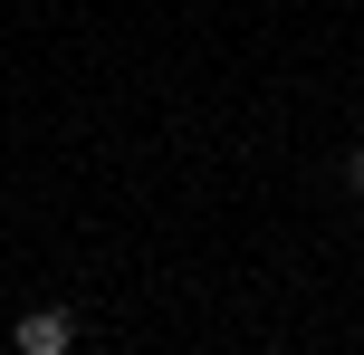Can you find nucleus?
<instances>
[{
    "mask_svg": "<svg viewBox=\"0 0 364 355\" xmlns=\"http://www.w3.org/2000/svg\"><path fill=\"white\" fill-rule=\"evenodd\" d=\"M10 337H19V355H68L77 346V317H68V307H29Z\"/></svg>",
    "mask_w": 364,
    "mask_h": 355,
    "instance_id": "f257e3e1",
    "label": "nucleus"
},
{
    "mask_svg": "<svg viewBox=\"0 0 364 355\" xmlns=\"http://www.w3.org/2000/svg\"><path fill=\"white\" fill-rule=\"evenodd\" d=\"M346 183H355V202H364V144H355V154H346Z\"/></svg>",
    "mask_w": 364,
    "mask_h": 355,
    "instance_id": "f03ea898",
    "label": "nucleus"
}]
</instances>
